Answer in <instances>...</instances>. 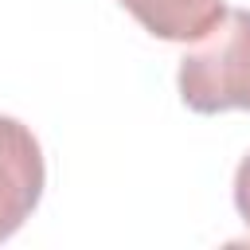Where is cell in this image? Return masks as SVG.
<instances>
[{
    "label": "cell",
    "mask_w": 250,
    "mask_h": 250,
    "mask_svg": "<svg viewBox=\"0 0 250 250\" xmlns=\"http://www.w3.org/2000/svg\"><path fill=\"white\" fill-rule=\"evenodd\" d=\"M148 35L168 43L203 39L227 12L223 0H117Z\"/></svg>",
    "instance_id": "obj_3"
},
{
    "label": "cell",
    "mask_w": 250,
    "mask_h": 250,
    "mask_svg": "<svg viewBox=\"0 0 250 250\" xmlns=\"http://www.w3.org/2000/svg\"><path fill=\"white\" fill-rule=\"evenodd\" d=\"M234 207H238V215L250 230V152L238 160V172H234Z\"/></svg>",
    "instance_id": "obj_4"
},
{
    "label": "cell",
    "mask_w": 250,
    "mask_h": 250,
    "mask_svg": "<svg viewBox=\"0 0 250 250\" xmlns=\"http://www.w3.org/2000/svg\"><path fill=\"white\" fill-rule=\"evenodd\" d=\"M180 98L195 113L250 109V12L230 8L180 59Z\"/></svg>",
    "instance_id": "obj_1"
},
{
    "label": "cell",
    "mask_w": 250,
    "mask_h": 250,
    "mask_svg": "<svg viewBox=\"0 0 250 250\" xmlns=\"http://www.w3.org/2000/svg\"><path fill=\"white\" fill-rule=\"evenodd\" d=\"M47 164L35 133L0 113V242L12 238L43 199Z\"/></svg>",
    "instance_id": "obj_2"
}]
</instances>
